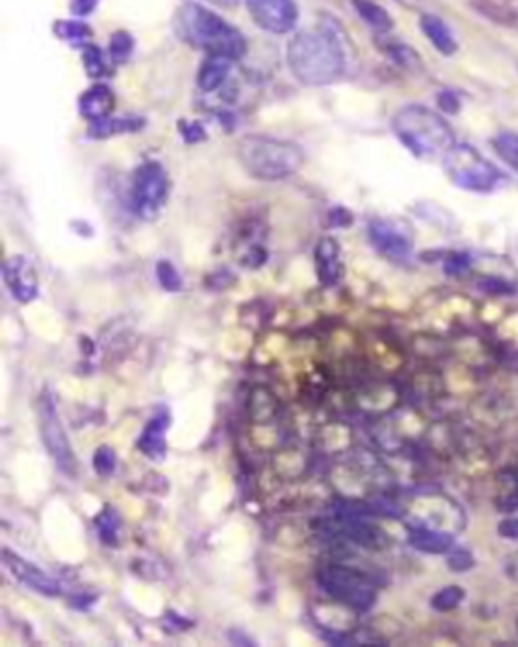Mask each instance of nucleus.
Returning a JSON list of instances; mask_svg holds the SVG:
<instances>
[{
  "instance_id": "1",
  "label": "nucleus",
  "mask_w": 518,
  "mask_h": 647,
  "mask_svg": "<svg viewBox=\"0 0 518 647\" xmlns=\"http://www.w3.org/2000/svg\"><path fill=\"white\" fill-rule=\"evenodd\" d=\"M288 63L304 85L336 81L344 71V51L338 35L324 27L298 33L288 45Z\"/></svg>"
},
{
  "instance_id": "2",
  "label": "nucleus",
  "mask_w": 518,
  "mask_h": 647,
  "mask_svg": "<svg viewBox=\"0 0 518 647\" xmlns=\"http://www.w3.org/2000/svg\"><path fill=\"white\" fill-rule=\"evenodd\" d=\"M177 35L191 47L203 49L209 55L241 59L247 51L245 37L219 15L201 5L187 3L175 17Z\"/></svg>"
},
{
  "instance_id": "3",
  "label": "nucleus",
  "mask_w": 518,
  "mask_h": 647,
  "mask_svg": "<svg viewBox=\"0 0 518 647\" xmlns=\"http://www.w3.org/2000/svg\"><path fill=\"white\" fill-rule=\"evenodd\" d=\"M241 166L259 180H284L296 174L304 162V150L290 140L270 136H245L237 144Z\"/></svg>"
},
{
  "instance_id": "4",
  "label": "nucleus",
  "mask_w": 518,
  "mask_h": 647,
  "mask_svg": "<svg viewBox=\"0 0 518 647\" xmlns=\"http://www.w3.org/2000/svg\"><path fill=\"white\" fill-rule=\"evenodd\" d=\"M393 132L415 156H438L456 146L450 124L425 106H405L393 118Z\"/></svg>"
},
{
  "instance_id": "5",
  "label": "nucleus",
  "mask_w": 518,
  "mask_h": 647,
  "mask_svg": "<svg viewBox=\"0 0 518 647\" xmlns=\"http://www.w3.org/2000/svg\"><path fill=\"white\" fill-rule=\"evenodd\" d=\"M320 589L334 601L351 607L353 611L365 613L377 603L375 579L355 567L330 563L318 571Z\"/></svg>"
},
{
  "instance_id": "6",
  "label": "nucleus",
  "mask_w": 518,
  "mask_h": 647,
  "mask_svg": "<svg viewBox=\"0 0 518 647\" xmlns=\"http://www.w3.org/2000/svg\"><path fill=\"white\" fill-rule=\"evenodd\" d=\"M444 168L454 184L470 193H490L500 180L498 168L468 144L452 146L444 154Z\"/></svg>"
},
{
  "instance_id": "7",
  "label": "nucleus",
  "mask_w": 518,
  "mask_h": 647,
  "mask_svg": "<svg viewBox=\"0 0 518 647\" xmlns=\"http://www.w3.org/2000/svg\"><path fill=\"white\" fill-rule=\"evenodd\" d=\"M37 417H39V435L43 441L45 451L53 459L57 470L69 478L77 476V457L73 453V447L69 443L67 431L61 423L55 397L49 389H45L39 395L37 401Z\"/></svg>"
},
{
  "instance_id": "8",
  "label": "nucleus",
  "mask_w": 518,
  "mask_h": 647,
  "mask_svg": "<svg viewBox=\"0 0 518 647\" xmlns=\"http://www.w3.org/2000/svg\"><path fill=\"white\" fill-rule=\"evenodd\" d=\"M168 174L160 162H144L132 176V209L142 221H152L160 215L168 199Z\"/></svg>"
},
{
  "instance_id": "9",
  "label": "nucleus",
  "mask_w": 518,
  "mask_h": 647,
  "mask_svg": "<svg viewBox=\"0 0 518 647\" xmlns=\"http://www.w3.org/2000/svg\"><path fill=\"white\" fill-rule=\"evenodd\" d=\"M253 23L274 35L290 33L298 23L296 0H245Z\"/></svg>"
},
{
  "instance_id": "10",
  "label": "nucleus",
  "mask_w": 518,
  "mask_h": 647,
  "mask_svg": "<svg viewBox=\"0 0 518 647\" xmlns=\"http://www.w3.org/2000/svg\"><path fill=\"white\" fill-rule=\"evenodd\" d=\"M3 280L17 302L31 304L39 298V273L27 255H13L3 263Z\"/></svg>"
},
{
  "instance_id": "11",
  "label": "nucleus",
  "mask_w": 518,
  "mask_h": 647,
  "mask_svg": "<svg viewBox=\"0 0 518 647\" xmlns=\"http://www.w3.org/2000/svg\"><path fill=\"white\" fill-rule=\"evenodd\" d=\"M334 522L342 538H347L357 546H363L367 550H385L387 546H391L389 534L379 524L369 522L361 514L355 516L351 512H340Z\"/></svg>"
},
{
  "instance_id": "12",
  "label": "nucleus",
  "mask_w": 518,
  "mask_h": 647,
  "mask_svg": "<svg viewBox=\"0 0 518 647\" xmlns=\"http://www.w3.org/2000/svg\"><path fill=\"white\" fill-rule=\"evenodd\" d=\"M3 563L9 569V573L21 581L27 589L43 595V597H57L61 593V585L57 579H53L51 575H47L41 567L25 561L23 557H19L17 552L5 548L3 550Z\"/></svg>"
},
{
  "instance_id": "13",
  "label": "nucleus",
  "mask_w": 518,
  "mask_h": 647,
  "mask_svg": "<svg viewBox=\"0 0 518 647\" xmlns=\"http://www.w3.org/2000/svg\"><path fill=\"white\" fill-rule=\"evenodd\" d=\"M369 239L379 253L391 259H405L411 253V239L391 221L375 219L369 225Z\"/></svg>"
},
{
  "instance_id": "14",
  "label": "nucleus",
  "mask_w": 518,
  "mask_h": 647,
  "mask_svg": "<svg viewBox=\"0 0 518 647\" xmlns=\"http://www.w3.org/2000/svg\"><path fill=\"white\" fill-rule=\"evenodd\" d=\"M170 427V415L164 407H160L144 425L138 437V449L144 457L152 461H164L166 457V433Z\"/></svg>"
},
{
  "instance_id": "15",
  "label": "nucleus",
  "mask_w": 518,
  "mask_h": 647,
  "mask_svg": "<svg viewBox=\"0 0 518 647\" xmlns=\"http://www.w3.org/2000/svg\"><path fill=\"white\" fill-rule=\"evenodd\" d=\"M316 275L322 288H332L342 280L340 247L332 237H322L314 249Z\"/></svg>"
},
{
  "instance_id": "16",
  "label": "nucleus",
  "mask_w": 518,
  "mask_h": 647,
  "mask_svg": "<svg viewBox=\"0 0 518 647\" xmlns=\"http://www.w3.org/2000/svg\"><path fill=\"white\" fill-rule=\"evenodd\" d=\"M409 544L425 554H448L454 548V534L434 526H409Z\"/></svg>"
},
{
  "instance_id": "17",
  "label": "nucleus",
  "mask_w": 518,
  "mask_h": 647,
  "mask_svg": "<svg viewBox=\"0 0 518 647\" xmlns=\"http://www.w3.org/2000/svg\"><path fill=\"white\" fill-rule=\"evenodd\" d=\"M114 106L116 98L108 85H94L88 91H83V96L79 98V114L90 122L110 118Z\"/></svg>"
},
{
  "instance_id": "18",
  "label": "nucleus",
  "mask_w": 518,
  "mask_h": 647,
  "mask_svg": "<svg viewBox=\"0 0 518 647\" xmlns=\"http://www.w3.org/2000/svg\"><path fill=\"white\" fill-rule=\"evenodd\" d=\"M229 69H231V59L219 57V55H209L197 73L199 87L205 91V94L219 91L229 79Z\"/></svg>"
},
{
  "instance_id": "19",
  "label": "nucleus",
  "mask_w": 518,
  "mask_h": 647,
  "mask_svg": "<svg viewBox=\"0 0 518 647\" xmlns=\"http://www.w3.org/2000/svg\"><path fill=\"white\" fill-rule=\"evenodd\" d=\"M419 27L423 35L429 39L442 55H454L458 51V43L450 31V27L436 15H421Z\"/></svg>"
},
{
  "instance_id": "20",
  "label": "nucleus",
  "mask_w": 518,
  "mask_h": 647,
  "mask_svg": "<svg viewBox=\"0 0 518 647\" xmlns=\"http://www.w3.org/2000/svg\"><path fill=\"white\" fill-rule=\"evenodd\" d=\"M353 9L357 11V15L375 31L379 33H387L393 27V19L391 15L379 5L375 0H351Z\"/></svg>"
},
{
  "instance_id": "21",
  "label": "nucleus",
  "mask_w": 518,
  "mask_h": 647,
  "mask_svg": "<svg viewBox=\"0 0 518 647\" xmlns=\"http://www.w3.org/2000/svg\"><path fill=\"white\" fill-rule=\"evenodd\" d=\"M498 508L502 512L518 510V468L498 474Z\"/></svg>"
},
{
  "instance_id": "22",
  "label": "nucleus",
  "mask_w": 518,
  "mask_h": 647,
  "mask_svg": "<svg viewBox=\"0 0 518 647\" xmlns=\"http://www.w3.org/2000/svg\"><path fill=\"white\" fill-rule=\"evenodd\" d=\"M144 126L142 120L138 118H104L98 122H92L90 126V136L94 138H108L114 134H124V132H136Z\"/></svg>"
},
{
  "instance_id": "23",
  "label": "nucleus",
  "mask_w": 518,
  "mask_h": 647,
  "mask_svg": "<svg viewBox=\"0 0 518 647\" xmlns=\"http://www.w3.org/2000/svg\"><path fill=\"white\" fill-rule=\"evenodd\" d=\"M96 528H98V534L102 538L104 544L108 546H118L120 544V516L118 512L112 508V506H106L94 520Z\"/></svg>"
},
{
  "instance_id": "24",
  "label": "nucleus",
  "mask_w": 518,
  "mask_h": 647,
  "mask_svg": "<svg viewBox=\"0 0 518 647\" xmlns=\"http://www.w3.org/2000/svg\"><path fill=\"white\" fill-rule=\"evenodd\" d=\"M272 399H276L268 389H255L251 399H249V413L257 423H268L276 417L278 405H270L266 407V403H270Z\"/></svg>"
},
{
  "instance_id": "25",
  "label": "nucleus",
  "mask_w": 518,
  "mask_h": 647,
  "mask_svg": "<svg viewBox=\"0 0 518 647\" xmlns=\"http://www.w3.org/2000/svg\"><path fill=\"white\" fill-rule=\"evenodd\" d=\"M496 154L514 170L518 172V134L502 132L492 140Z\"/></svg>"
},
{
  "instance_id": "26",
  "label": "nucleus",
  "mask_w": 518,
  "mask_h": 647,
  "mask_svg": "<svg viewBox=\"0 0 518 647\" xmlns=\"http://www.w3.org/2000/svg\"><path fill=\"white\" fill-rule=\"evenodd\" d=\"M57 35L67 41V43H81V45H88V41L92 39V31L90 27L85 25V23H79V21H61L57 23L55 27Z\"/></svg>"
},
{
  "instance_id": "27",
  "label": "nucleus",
  "mask_w": 518,
  "mask_h": 647,
  "mask_svg": "<svg viewBox=\"0 0 518 647\" xmlns=\"http://www.w3.org/2000/svg\"><path fill=\"white\" fill-rule=\"evenodd\" d=\"M156 277H158V284L166 290V292H179L183 290V277L177 271V267L172 265L170 261L162 259L156 263Z\"/></svg>"
},
{
  "instance_id": "28",
  "label": "nucleus",
  "mask_w": 518,
  "mask_h": 647,
  "mask_svg": "<svg viewBox=\"0 0 518 647\" xmlns=\"http://www.w3.org/2000/svg\"><path fill=\"white\" fill-rule=\"evenodd\" d=\"M466 593L462 587H456V585H450V587H444L440 589L434 597H431V607H434L436 611H452L456 609L462 601H464Z\"/></svg>"
},
{
  "instance_id": "29",
  "label": "nucleus",
  "mask_w": 518,
  "mask_h": 647,
  "mask_svg": "<svg viewBox=\"0 0 518 647\" xmlns=\"http://www.w3.org/2000/svg\"><path fill=\"white\" fill-rule=\"evenodd\" d=\"M132 49H134L132 35H128L126 31H118V33L112 35V39H110V55H112L114 63L128 61V57L132 55Z\"/></svg>"
},
{
  "instance_id": "30",
  "label": "nucleus",
  "mask_w": 518,
  "mask_h": 647,
  "mask_svg": "<svg viewBox=\"0 0 518 647\" xmlns=\"http://www.w3.org/2000/svg\"><path fill=\"white\" fill-rule=\"evenodd\" d=\"M83 67L92 77H102L106 73V63L98 47L83 45Z\"/></svg>"
},
{
  "instance_id": "31",
  "label": "nucleus",
  "mask_w": 518,
  "mask_h": 647,
  "mask_svg": "<svg viewBox=\"0 0 518 647\" xmlns=\"http://www.w3.org/2000/svg\"><path fill=\"white\" fill-rule=\"evenodd\" d=\"M94 470L100 476H110L116 470V451L108 445H102L94 451Z\"/></svg>"
},
{
  "instance_id": "32",
  "label": "nucleus",
  "mask_w": 518,
  "mask_h": 647,
  "mask_svg": "<svg viewBox=\"0 0 518 647\" xmlns=\"http://www.w3.org/2000/svg\"><path fill=\"white\" fill-rule=\"evenodd\" d=\"M387 53L391 55V59L395 63H399L405 69H415L419 65V57L413 49H409L407 45H391L387 47Z\"/></svg>"
},
{
  "instance_id": "33",
  "label": "nucleus",
  "mask_w": 518,
  "mask_h": 647,
  "mask_svg": "<svg viewBox=\"0 0 518 647\" xmlns=\"http://www.w3.org/2000/svg\"><path fill=\"white\" fill-rule=\"evenodd\" d=\"M448 565H450L452 571L464 573V571H470L474 567V557H472V554L468 550H464V548H458V550L452 548L448 552Z\"/></svg>"
},
{
  "instance_id": "34",
  "label": "nucleus",
  "mask_w": 518,
  "mask_h": 647,
  "mask_svg": "<svg viewBox=\"0 0 518 647\" xmlns=\"http://www.w3.org/2000/svg\"><path fill=\"white\" fill-rule=\"evenodd\" d=\"M266 259H268V251L262 245H249L247 251L241 257V263L245 267L257 269V267H262L266 263Z\"/></svg>"
},
{
  "instance_id": "35",
  "label": "nucleus",
  "mask_w": 518,
  "mask_h": 647,
  "mask_svg": "<svg viewBox=\"0 0 518 647\" xmlns=\"http://www.w3.org/2000/svg\"><path fill=\"white\" fill-rule=\"evenodd\" d=\"M179 132L183 136V140L187 144H195V142H203L207 138L203 126L199 122H179Z\"/></svg>"
},
{
  "instance_id": "36",
  "label": "nucleus",
  "mask_w": 518,
  "mask_h": 647,
  "mask_svg": "<svg viewBox=\"0 0 518 647\" xmlns=\"http://www.w3.org/2000/svg\"><path fill=\"white\" fill-rule=\"evenodd\" d=\"M468 267H470V257H468V255H464V253H454V255H450V257H448V261H446V271H448L450 275H458V273L466 271Z\"/></svg>"
},
{
  "instance_id": "37",
  "label": "nucleus",
  "mask_w": 518,
  "mask_h": 647,
  "mask_svg": "<svg viewBox=\"0 0 518 647\" xmlns=\"http://www.w3.org/2000/svg\"><path fill=\"white\" fill-rule=\"evenodd\" d=\"M498 534L506 540H518V518L516 516H508L506 520H502L498 524Z\"/></svg>"
},
{
  "instance_id": "38",
  "label": "nucleus",
  "mask_w": 518,
  "mask_h": 647,
  "mask_svg": "<svg viewBox=\"0 0 518 647\" xmlns=\"http://www.w3.org/2000/svg\"><path fill=\"white\" fill-rule=\"evenodd\" d=\"M328 219H330V225L332 227H349L353 223V215L347 209H342V207L332 209Z\"/></svg>"
},
{
  "instance_id": "39",
  "label": "nucleus",
  "mask_w": 518,
  "mask_h": 647,
  "mask_svg": "<svg viewBox=\"0 0 518 647\" xmlns=\"http://www.w3.org/2000/svg\"><path fill=\"white\" fill-rule=\"evenodd\" d=\"M438 104L448 114H456L460 108V100L452 94V91H442V94L438 96Z\"/></svg>"
},
{
  "instance_id": "40",
  "label": "nucleus",
  "mask_w": 518,
  "mask_h": 647,
  "mask_svg": "<svg viewBox=\"0 0 518 647\" xmlns=\"http://www.w3.org/2000/svg\"><path fill=\"white\" fill-rule=\"evenodd\" d=\"M482 290L488 292V294H508L512 292V288L500 280H492V277H488V280L482 284Z\"/></svg>"
},
{
  "instance_id": "41",
  "label": "nucleus",
  "mask_w": 518,
  "mask_h": 647,
  "mask_svg": "<svg viewBox=\"0 0 518 647\" xmlns=\"http://www.w3.org/2000/svg\"><path fill=\"white\" fill-rule=\"evenodd\" d=\"M98 5V0H73L71 11L75 15H90Z\"/></svg>"
},
{
  "instance_id": "42",
  "label": "nucleus",
  "mask_w": 518,
  "mask_h": 647,
  "mask_svg": "<svg viewBox=\"0 0 518 647\" xmlns=\"http://www.w3.org/2000/svg\"><path fill=\"white\" fill-rule=\"evenodd\" d=\"M508 573H510L512 579L518 581V550H516L514 557L508 561Z\"/></svg>"
},
{
  "instance_id": "43",
  "label": "nucleus",
  "mask_w": 518,
  "mask_h": 647,
  "mask_svg": "<svg viewBox=\"0 0 518 647\" xmlns=\"http://www.w3.org/2000/svg\"><path fill=\"white\" fill-rule=\"evenodd\" d=\"M211 3H215L219 7H235L239 0H211Z\"/></svg>"
}]
</instances>
